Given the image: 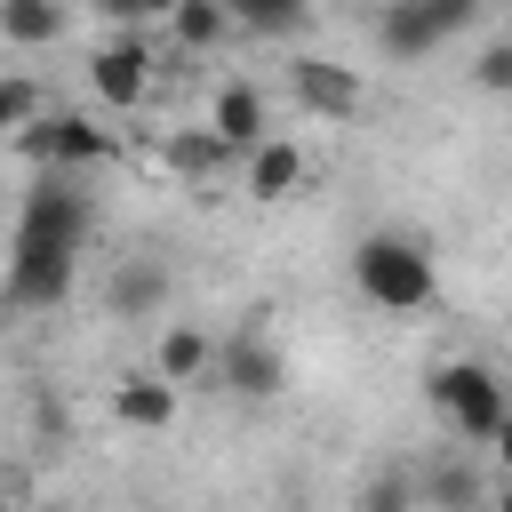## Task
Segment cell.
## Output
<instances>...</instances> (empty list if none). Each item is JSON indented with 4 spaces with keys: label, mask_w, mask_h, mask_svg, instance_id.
I'll use <instances>...</instances> for the list:
<instances>
[{
    "label": "cell",
    "mask_w": 512,
    "mask_h": 512,
    "mask_svg": "<svg viewBox=\"0 0 512 512\" xmlns=\"http://www.w3.org/2000/svg\"><path fill=\"white\" fill-rule=\"evenodd\" d=\"M352 288L376 304V312H424L440 296V272H432V248L416 232H360L352 248Z\"/></svg>",
    "instance_id": "obj_1"
},
{
    "label": "cell",
    "mask_w": 512,
    "mask_h": 512,
    "mask_svg": "<svg viewBox=\"0 0 512 512\" xmlns=\"http://www.w3.org/2000/svg\"><path fill=\"white\" fill-rule=\"evenodd\" d=\"M88 232H96V200L72 184V168H40L32 192H24V208H16L8 248H56V256H80Z\"/></svg>",
    "instance_id": "obj_2"
},
{
    "label": "cell",
    "mask_w": 512,
    "mask_h": 512,
    "mask_svg": "<svg viewBox=\"0 0 512 512\" xmlns=\"http://www.w3.org/2000/svg\"><path fill=\"white\" fill-rule=\"evenodd\" d=\"M424 400H432V416H440L448 432H464V440H496V424L512 416V384H504L488 360H440L432 384H424Z\"/></svg>",
    "instance_id": "obj_3"
},
{
    "label": "cell",
    "mask_w": 512,
    "mask_h": 512,
    "mask_svg": "<svg viewBox=\"0 0 512 512\" xmlns=\"http://www.w3.org/2000/svg\"><path fill=\"white\" fill-rule=\"evenodd\" d=\"M32 168H96V160H112V136L96 128V120H80V112H32L16 136H8Z\"/></svg>",
    "instance_id": "obj_4"
},
{
    "label": "cell",
    "mask_w": 512,
    "mask_h": 512,
    "mask_svg": "<svg viewBox=\"0 0 512 512\" xmlns=\"http://www.w3.org/2000/svg\"><path fill=\"white\" fill-rule=\"evenodd\" d=\"M72 264H80V256H56V248H8L0 296H8L16 312H56V304L72 296Z\"/></svg>",
    "instance_id": "obj_5"
},
{
    "label": "cell",
    "mask_w": 512,
    "mask_h": 512,
    "mask_svg": "<svg viewBox=\"0 0 512 512\" xmlns=\"http://www.w3.org/2000/svg\"><path fill=\"white\" fill-rule=\"evenodd\" d=\"M88 88L112 104V112H136L144 96H152V48L128 32V40H104L96 56H88Z\"/></svg>",
    "instance_id": "obj_6"
},
{
    "label": "cell",
    "mask_w": 512,
    "mask_h": 512,
    "mask_svg": "<svg viewBox=\"0 0 512 512\" xmlns=\"http://www.w3.org/2000/svg\"><path fill=\"white\" fill-rule=\"evenodd\" d=\"M216 384H224V392H240V400H272V392L288 384V360H280V352L264 344V328L248 320V328L216 352Z\"/></svg>",
    "instance_id": "obj_7"
},
{
    "label": "cell",
    "mask_w": 512,
    "mask_h": 512,
    "mask_svg": "<svg viewBox=\"0 0 512 512\" xmlns=\"http://www.w3.org/2000/svg\"><path fill=\"white\" fill-rule=\"evenodd\" d=\"M288 88H296V104L320 112V120H352V112H360V72H352V64L296 56V64H288Z\"/></svg>",
    "instance_id": "obj_8"
},
{
    "label": "cell",
    "mask_w": 512,
    "mask_h": 512,
    "mask_svg": "<svg viewBox=\"0 0 512 512\" xmlns=\"http://www.w3.org/2000/svg\"><path fill=\"white\" fill-rule=\"evenodd\" d=\"M176 400H184V384L160 376V368H136V376L112 384V416H120L128 432H168V424H176Z\"/></svg>",
    "instance_id": "obj_9"
},
{
    "label": "cell",
    "mask_w": 512,
    "mask_h": 512,
    "mask_svg": "<svg viewBox=\"0 0 512 512\" xmlns=\"http://www.w3.org/2000/svg\"><path fill=\"white\" fill-rule=\"evenodd\" d=\"M208 128L248 160V152L272 136V128H264V88H256V80H224V88H216V104H208Z\"/></svg>",
    "instance_id": "obj_10"
},
{
    "label": "cell",
    "mask_w": 512,
    "mask_h": 512,
    "mask_svg": "<svg viewBox=\"0 0 512 512\" xmlns=\"http://www.w3.org/2000/svg\"><path fill=\"white\" fill-rule=\"evenodd\" d=\"M376 48H384V64H416V56H432V48H440L432 0H384V16H376Z\"/></svg>",
    "instance_id": "obj_11"
},
{
    "label": "cell",
    "mask_w": 512,
    "mask_h": 512,
    "mask_svg": "<svg viewBox=\"0 0 512 512\" xmlns=\"http://www.w3.org/2000/svg\"><path fill=\"white\" fill-rule=\"evenodd\" d=\"M168 304V264L160 256H128L120 272H112V312L120 320H152Z\"/></svg>",
    "instance_id": "obj_12"
},
{
    "label": "cell",
    "mask_w": 512,
    "mask_h": 512,
    "mask_svg": "<svg viewBox=\"0 0 512 512\" xmlns=\"http://www.w3.org/2000/svg\"><path fill=\"white\" fill-rule=\"evenodd\" d=\"M152 368H160V376H176V384H200V376H216V336H208V328H192V320H176V328H160Z\"/></svg>",
    "instance_id": "obj_13"
},
{
    "label": "cell",
    "mask_w": 512,
    "mask_h": 512,
    "mask_svg": "<svg viewBox=\"0 0 512 512\" xmlns=\"http://www.w3.org/2000/svg\"><path fill=\"white\" fill-rule=\"evenodd\" d=\"M64 24H72L64 0H0V40L8 48H48V40H64Z\"/></svg>",
    "instance_id": "obj_14"
},
{
    "label": "cell",
    "mask_w": 512,
    "mask_h": 512,
    "mask_svg": "<svg viewBox=\"0 0 512 512\" xmlns=\"http://www.w3.org/2000/svg\"><path fill=\"white\" fill-rule=\"evenodd\" d=\"M296 184H304V152H296L288 136H264V144L248 152V192H256V200H288Z\"/></svg>",
    "instance_id": "obj_15"
},
{
    "label": "cell",
    "mask_w": 512,
    "mask_h": 512,
    "mask_svg": "<svg viewBox=\"0 0 512 512\" xmlns=\"http://www.w3.org/2000/svg\"><path fill=\"white\" fill-rule=\"evenodd\" d=\"M168 32H176L184 56H200V48H216V40L232 32V8H224V0H176V8H168Z\"/></svg>",
    "instance_id": "obj_16"
},
{
    "label": "cell",
    "mask_w": 512,
    "mask_h": 512,
    "mask_svg": "<svg viewBox=\"0 0 512 512\" xmlns=\"http://www.w3.org/2000/svg\"><path fill=\"white\" fill-rule=\"evenodd\" d=\"M224 160H240V152H232L216 128H184V136H168V168H176V176H216Z\"/></svg>",
    "instance_id": "obj_17"
},
{
    "label": "cell",
    "mask_w": 512,
    "mask_h": 512,
    "mask_svg": "<svg viewBox=\"0 0 512 512\" xmlns=\"http://www.w3.org/2000/svg\"><path fill=\"white\" fill-rule=\"evenodd\" d=\"M224 8H232V24H248V32H296L312 0H224Z\"/></svg>",
    "instance_id": "obj_18"
},
{
    "label": "cell",
    "mask_w": 512,
    "mask_h": 512,
    "mask_svg": "<svg viewBox=\"0 0 512 512\" xmlns=\"http://www.w3.org/2000/svg\"><path fill=\"white\" fill-rule=\"evenodd\" d=\"M472 88H488V96H512V40L480 48V64H472Z\"/></svg>",
    "instance_id": "obj_19"
},
{
    "label": "cell",
    "mask_w": 512,
    "mask_h": 512,
    "mask_svg": "<svg viewBox=\"0 0 512 512\" xmlns=\"http://www.w3.org/2000/svg\"><path fill=\"white\" fill-rule=\"evenodd\" d=\"M32 112H40V88L32 80H0V136H16Z\"/></svg>",
    "instance_id": "obj_20"
},
{
    "label": "cell",
    "mask_w": 512,
    "mask_h": 512,
    "mask_svg": "<svg viewBox=\"0 0 512 512\" xmlns=\"http://www.w3.org/2000/svg\"><path fill=\"white\" fill-rule=\"evenodd\" d=\"M168 8H176V0H96V16H104V24H128V32L152 24V16H168Z\"/></svg>",
    "instance_id": "obj_21"
},
{
    "label": "cell",
    "mask_w": 512,
    "mask_h": 512,
    "mask_svg": "<svg viewBox=\"0 0 512 512\" xmlns=\"http://www.w3.org/2000/svg\"><path fill=\"white\" fill-rule=\"evenodd\" d=\"M480 8H488V0H432V24H440V40H456V32H464Z\"/></svg>",
    "instance_id": "obj_22"
},
{
    "label": "cell",
    "mask_w": 512,
    "mask_h": 512,
    "mask_svg": "<svg viewBox=\"0 0 512 512\" xmlns=\"http://www.w3.org/2000/svg\"><path fill=\"white\" fill-rule=\"evenodd\" d=\"M488 448H496V456H504V472H512V416L496 424V440H488Z\"/></svg>",
    "instance_id": "obj_23"
},
{
    "label": "cell",
    "mask_w": 512,
    "mask_h": 512,
    "mask_svg": "<svg viewBox=\"0 0 512 512\" xmlns=\"http://www.w3.org/2000/svg\"><path fill=\"white\" fill-rule=\"evenodd\" d=\"M0 504H8V480H0Z\"/></svg>",
    "instance_id": "obj_24"
}]
</instances>
